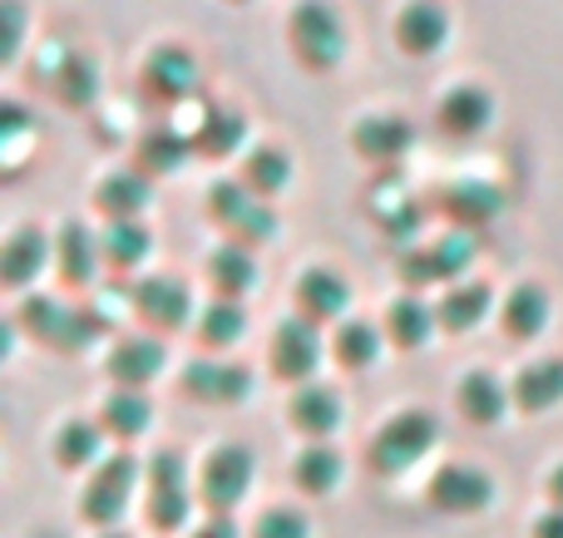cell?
I'll use <instances>...</instances> for the list:
<instances>
[{
	"instance_id": "cell-18",
	"label": "cell",
	"mask_w": 563,
	"mask_h": 538,
	"mask_svg": "<svg viewBox=\"0 0 563 538\" xmlns=\"http://www.w3.org/2000/svg\"><path fill=\"white\" fill-rule=\"evenodd\" d=\"M99 262H104V247H99V233L89 223H79V217H69V223H59L55 233V267L65 282L75 287H89L99 272Z\"/></svg>"
},
{
	"instance_id": "cell-44",
	"label": "cell",
	"mask_w": 563,
	"mask_h": 538,
	"mask_svg": "<svg viewBox=\"0 0 563 538\" xmlns=\"http://www.w3.org/2000/svg\"><path fill=\"white\" fill-rule=\"evenodd\" d=\"M277 233V208H267V198L253 208V213L243 217V223L233 227V243H243V247H257V243H267V237Z\"/></svg>"
},
{
	"instance_id": "cell-32",
	"label": "cell",
	"mask_w": 563,
	"mask_h": 538,
	"mask_svg": "<svg viewBox=\"0 0 563 538\" xmlns=\"http://www.w3.org/2000/svg\"><path fill=\"white\" fill-rule=\"evenodd\" d=\"M243 178L247 188H253L257 198H277L282 188L291 183V154L287 148H277V144H257V148H247V158H243Z\"/></svg>"
},
{
	"instance_id": "cell-38",
	"label": "cell",
	"mask_w": 563,
	"mask_h": 538,
	"mask_svg": "<svg viewBox=\"0 0 563 538\" xmlns=\"http://www.w3.org/2000/svg\"><path fill=\"white\" fill-rule=\"evenodd\" d=\"M124 509H129V494H114V490H104V484H95V480H89L85 500H79V514H85L89 524H99L104 534L124 519Z\"/></svg>"
},
{
	"instance_id": "cell-10",
	"label": "cell",
	"mask_w": 563,
	"mask_h": 538,
	"mask_svg": "<svg viewBox=\"0 0 563 538\" xmlns=\"http://www.w3.org/2000/svg\"><path fill=\"white\" fill-rule=\"evenodd\" d=\"M49 262H55V233H45L40 223H20L5 233V247H0V277H5V287L40 282V272Z\"/></svg>"
},
{
	"instance_id": "cell-25",
	"label": "cell",
	"mask_w": 563,
	"mask_h": 538,
	"mask_svg": "<svg viewBox=\"0 0 563 538\" xmlns=\"http://www.w3.org/2000/svg\"><path fill=\"white\" fill-rule=\"evenodd\" d=\"M104 425L99 421H65L55 430V464L59 470H99V464L109 460L104 455Z\"/></svg>"
},
{
	"instance_id": "cell-17",
	"label": "cell",
	"mask_w": 563,
	"mask_h": 538,
	"mask_svg": "<svg viewBox=\"0 0 563 538\" xmlns=\"http://www.w3.org/2000/svg\"><path fill=\"white\" fill-rule=\"evenodd\" d=\"M455 405L470 425H485L489 430V425H499L515 411V391H509L495 371H470V376H460V385H455Z\"/></svg>"
},
{
	"instance_id": "cell-11",
	"label": "cell",
	"mask_w": 563,
	"mask_h": 538,
	"mask_svg": "<svg viewBox=\"0 0 563 538\" xmlns=\"http://www.w3.org/2000/svg\"><path fill=\"white\" fill-rule=\"evenodd\" d=\"M495 94H489L479 79H460V85H450L445 94H440V104H435V119H440V128L445 134H455V138H475V134H485L489 124H495Z\"/></svg>"
},
{
	"instance_id": "cell-50",
	"label": "cell",
	"mask_w": 563,
	"mask_h": 538,
	"mask_svg": "<svg viewBox=\"0 0 563 538\" xmlns=\"http://www.w3.org/2000/svg\"><path fill=\"white\" fill-rule=\"evenodd\" d=\"M233 5H253V0H233Z\"/></svg>"
},
{
	"instance_id": "cell-22",
	"label": "cell",
	"mask_w": 563,
	"mask_h": 538,
	"mask_svg": "<svg viewBox=\"0 0 563 538\" xmlns=\"http://www.w3.org/2000/svg\"><path fill=\"white\" fill-rule=\"evenodd\" d=\"M184 391L208 405H238L253 395V371L233 361H194L184 376Z\"/></svg>"
},
{
	"instance_id": "cell-2",
	"label": "cell",
	"mask_w": 563,
	"mask_h": 538,
	"mask_svg": "<svg viewBox=\"0 0 563 538\" xmlns=\"http://www.w3.org/2000/svg\"><path fill=\"white\" fill-rule=\"evenodd\" d=\"M435 440H440V421L430 411H420V405H410V411H396L376 430V440H371V464H376L380 474H406L410 464H420L435 450Z\"/></svg>"
},
{
	"instance_id": "cell-16",
	"label": "cell",
	"mask_w": 563,
	"mask_h": 538,
	"mask_svg": "<svg viewBox=\"0 0 563 538\" xmlns=\"http://www.w3.org/2000/svg\"><path fill=\"white\" fill-rule=\"evenodd\" d=\"M549 316H554V302L539 282H515L505 296H499V326H505L509 341H534L544 336Z\"/></svg>"
},
{
	"instance_id": "cell-24",
	"label": "cell",
	"mask_w": 563,
	"mask_h": 538,
	"mask_svg": "<svg viewBox=\"0 0 563 538\" xmlns=\"http://www.w3.org/2000/svg\"><path fill=\"white\" fill-rule=\"evenodd\" d=\"M515 405L525 415H549L563 405V356H544V361H529L515 376Z\"/></svg>"
},
{
	"instance_id": "cell-15",
	"label": "cell",
	"mask_w": 563,
	"mask_h": 538,
	"mask_svg": "<svg viewBox=\"0 0 563 538\" xmlns=\"http://www.w3.org/2000/svg\"><path fill=\"white\" fill-rule=\"evenodd\" d=\"M495 312H499L495 287H489V282H470V277H465V282H455V287H445V296L435 302L440 332H450V336L475 332V326H485Z\"/></svg>"
},
{
	"instance_id": "cell-20",
	"label": "cell",
	"mask_w": 563,
	"mask_h": 538,
	"mask_svg": "<svg viewBox=\"0 0 563 538\" xmlns=\"http://www.w3.org/2000/svg\"><path fill=\"white\" fill-rule=\"evenodd\" d=\"M380 326H386V341L396 346V351H420V346H430V336L440 332V316L426 296L400 292V296H390L386 322Z\"/></svg>"
},
{
	"instance_id": "cell-43",
	"label": "cell",
	"mask_w": 563,
	"mask_h": 538,
	"mask_svg": "<svg viewBox=\"0 0 563 538\" xmlns=\"http://www.w3.org/2000/svg\"><path fill=\"white\" fill-rule=\"evenodd\" d=\"M0 20H5V40H0V59L15 65L25 49V5L20 0H0Z\"/></svg>"
},
{
	"instance_id": "cell-42",
	"label": "cell",
	"mask_w": 563,
	"mask_h": 538,
	"mask_svg": "<svg viewBox=\"0 0 563 538\" xmlns=\"http://www.w3.org/2000/svg\"><path fill=\"white\" fill-rule=\"evenodd\" d=\"M148 484H154V490H188V460L174 450H158L154 460H148Z\"/></svg>"
},
{
	"instance_id": "cell-14",
	"label": "cell",
	"mask_w": 563,
	"mask_h": 538,
	"mask_svg": "<svg viewBox=\"0 0 563 538\" xmlns=\"http://www.w3.org/2000/svg\"><path fill=\"white\" fill-rule=\"evenodd\" d=\"M287 415H291V425H297V435H307V445H327L331 435L341 430V421H346V405H341V395L331 391V385L307 381V385H297Z\"/></svg>"
},
{
	"instance_id": "cell-27",
	"label": "cell",
	"mask_w": 563,
	"mask_h": 538,
	"mask_svg": "<svg viewBox=\"0 0 563 538\" xmlns=\"http://www.w3.org/2000/svg\"><path fill=\"white\" fill-rule=\"evenodd\" d=\"M99 425H104L109 440H139V435H148V425H154V401H148L144 391L114 385L109 401L99 405Z\"/></svg>"
},
{
	"instance_id": "cell-4",
	"label": "cell",
	"mask_w": 563,
	"mask_h": 538,
	"mask_svg": "<svg viewBox=\"0 0 563 538\" xmlns=\"http://www.w3.org/2000/svg\"><path fill=\"white\" fill-rule=\"evenodd\" d=\"M470 257H475V233H465V227H455V233L435 237V243H416L406 247V257H400V272H406L410 287L420 282H465V267Z\"/></svg>"
},
{
	"instance_id": "cell-8",
	"label": "cell",
	"mask_w": 563,
	"mask_h": 538,
	"mask_svg": "<svg viewBox=\"0 0 563 538\" xmlns=\"http://www.w3.org/2000/svg\"><path fill=\"white\" fill-rule=\"evenodd\" d=\"M321 326L307 322V316H287V322L273 332V341H267V356H273V371L282 381H317V366H321Z\"/></svg>"
},
{
	"instance_id": "cell-34",
	"label": "cell",
	"mask_w": 563,
	"mask_h": 538,
	"mask_svg": "<svg viewBox=\"0 0 563 538\" xmlns=\"http://www.w3.org/2000/svg\"><path fill=\"white\" fill-rule=\"evenodd\" d=\"M194 144H198V154H208V158H233L238 148L247 144V119L228 104H213Z\"/></svg>"
},
{
	"instance_id": "cell-33",
	"label": "cell",
	"mask_w": 563,
	"mask_h": 538,
	"mask_svg": "<svg viewBox=\"0 0 563 538\" xmlns=\"http://www.w3.org/2000/svg\"><path fill=\"white\" fill-rule=\"evenodd\" d=\"M247 332V312L243 302H228V296H213V302L198 306V341L213 346V351H228L238 346Z\"/></svg>"
},
{
	"instance_id": "cell-40",
	"label": "cell",
	"mask_w": 563,
	"mask_h": 538,
	"mask_svg": "<svg viewBox=\"0 0 563 538\" xmlns=\"http://www.w3.org/2000/svg\"><path fill=\"white\" fill-rule=\"evenodd\" d=\"M253 538H311V519L301 509L277 504V509H267L263 519L253 524Z\"/></svg>"
},
{
	"instance_id": "cell-31",
	"label": "cell",
	"mask_w": 563,
	"mask_h": 538,
	"mask_svg": "<svg viewBox=\"0 0 563 538\" xmlns=\"http://www.w3.org/2000/svg\"><path fill=\"white\" fill-rule=\"evenodd\" d=\"M49 85H55V94L65 99L69 109H89L99 99V65H95V55H85V49H65V55H59V69L49 75Z\"/></svg>"
},
{
	"instance_id": "cell-5",
	"label": "cell",
	"mask_w": 563,
	"mask_h": 538,
	"mask_svg": "<svg viewBox=\"0 0 563 538\" xmlns=\"http://www.w3.org/2000/svg\"><path fill=\"white\" fill-rule=\"evenodd\" d=\"M129 306H134V316L144 326H154V332H184L188 322H198L188 282H178V277H168V272L144 277V282L129 287Z\"/></svg>"
},
{
	"instance_id": "cell-46",
	"label": "cell",
	"mask_w": 563,
	"mask_h": 538,
	"mask_svg": "<svg viewBox=\"0 0 563 538\" xmlns=\"http://www.w3.org/2000/svg\"><path fill=\"white\" fill-rule=\"evenodd\" d=\"M194 538H238V524L228 519V514H213L208 524H198Z\"/></svg>"
},
{
	"instance_id": "cell-49",
	"label": "cell",
	"mask_w": 563,
	"mask_h": 538,
	"mask_svg": "<svg viewBox=\"0 0 563 538\" xmlns=\"http://www.w3.org/2000/svg\"><path fill=\"white\" fill-rule=\"evenodd\" d=\"M99 538H134V534H124V529H109V534H99Z\"/></svg>"
},
{
	"instance_id": "cell-35",
	"label": "cell",
	"mask_w": 563,
	"mask_h": 538,
	"mask_svg": "<svg viewBox=\"0 0 563 538\" xmlns=\"http://www.w3.org/2000/svg\"><path fill=\"white\" fill-rule=\"evenodd\" d=\"M69 322H75V306L59 302V296H49V292L25 296V306H20V326H30V332H35L40 341H49V346L65 341Z\"/></svg>"
},
{
	"instance_id": "cell-6",
	"label": "cell",
	"mask_w": 563,
	"mask_h": 538,
	"mask_svg": "<svg viewBox=\"0 0 563 538\" xmlns=\"http://www.w3.org/2000/svg\"><path fill=\"white\" fill-rule=\"evenodd\" d=\"M390 35L396 45L406 49L410 59H426V55H440L455 35V15H450L445 0H406L390 20Z\"/></svg>"
},
{
	"instance_id": "cell-47",
	"label": "cell",
	"mask_w": 563,
	"mask_h": 538,
	"mask_svg": "<svg viewBox=\"0 0 563 538\" xmlns=\"http://www.w3.org/2000/svg\"><path fill=\"white\" fill-rule=\"evenodd\" d=\"M534 538H563V509L549 504V509L534 519Z\"/></svg>"
},
{
	"instance_id": "cell-13",
	"label": "cell",
	"mask_w": 563,
	"mask_h": 538,
	"mask_svg": "<svg viewBox=\"0 0 563 538\" xmlns=\"http://www.w3.org/2000/svg\"><path fill=\"white\" fill-rule=\"evenodd\" d=\"M346 306H351V282L336 267H307L297 277V316L327 326V322H346Z\"/></svg>"
},
{
	"instance_id": "cell-45",
	"label": "cell",
	"mask_w": 563,
	"mask_h": 538,
	"mask_svg": "<svg viewBox=\"0 0 563 538\" xmlns=\"http://www.w3.org/2000/svg\"><path fill=\"white\" fill-rule=\"evenodd\" d=\"M25 134H30V114L15 104V99H5V104H0V138H5V144H20Z\"/></svg>"
},
{
	"instance_id": "cell-36",
	"label": "cell",
	"mask_w": 563,
	"mask_h": 538,
	"mask_svg": "<svg viewBox=\"0 0 563 538\" xmlns=\"http://www.w3.org/2000/svg\"><path fill=\"white\" fill-rule=\"evenodd\" d=\"M499 203H505V193L489 188L485 178H465V183H455L445 193V208L455 223H489V217L499 213Z\"/></svg>"
},
{
	"instance_id": "cell-19",
	"label": "cell",
	"mask_w": 563,
	"mask_h": 538,
	"mask_svg": "<svg viewBox=\"0 0 563 538\" xmlns=\"http://www.w3.org/2000/svg\"><path fill=\"white\" fill-rule=\"evenodd\" d=\"M164 366H168V351L158 336H119L114 351H109V376L124 391H144Z\"/></svg>"
},
{
	"instance_id": "cell-21",
	"label": "cell",
	"mask_w": 563,
	"mask_h": 538,
	"mask_svg": "<svg viewBox=\"0 0 563 538\" xmlns=\"http://www.w3.org/2000/svg\"><path fill=\"white\" fill-rule=\"evenodd\" d=\"M148 198H154V183L139 168H109L95 183V208L109 217V223H129V217H144Z\"/></svg>"
},
{
	"instance_id": "cell-39",
	"label": "cell",
	"mask_w": 563,
	"mask_h": 538,
	"mask_svg": "<svg viewBox=\"0 0 563 538\" xmlns=\"http://www.w3.org/2000/svg\"><path fill=\"white\" fill-rule=\"evenodd\" d=\"M188 514H194V490H154V500H148L154 529H184Z\"/></svg>"
},
{
	"instance_id": "cell-29",
	"label": "cell",
	"mask_w": 563,
	"mask_h": 538,
	"mask_svg": "<svg viewBox=\"0 0 563 538\" xmlns=\"http://www.w3.org/2000/svg\"><path fill=\"white\" fill-rule=\"evenodd\" d=\"M99 247H104V262L114 267V272H134V267H144L148 253H154V233H148L144 217H129V223H104Z\"/></svg>"
},
{
	"instance_id": "cell-9",
	"label": "cell",
	"mask_w": 563,
	"mask_h": 538,
	"mask_svg": "<svg viewBox=\"0 0 563 538\" xmlns=\"http://www.w3.org/2000/svg\"><path fill=\"white\" fill-rule=\"evenodd\" d=\"M139 79H144L148 94L168 109L198 99V59H194V49H184V45H154L144 69H139Z\"/></svg>"
},
{
	"instance_id": "cell-1",
	"label": "cell",
	"mask_w": 563,
	"mask_h": 538,
	"mask_svg": "<svg viewBox=\"0 0 563 538\" xmlns=\"http://www.w3.org/2000/svg\"><path fill=\"white\" fill-rule=\"evenodd\" d=\"M287 45L297 55L301 69L311 75H331V69L346 59L351 35H346V20L331 0H297L287 15Z\"/></svg>"
},
{
	"instance_id": "cell-3",
	"label": "cell",
	"mask_w": 563,
	"mask_h": 538,
	"mask_svg": "<svg viewBox=\"0 0 563 538\" xmlns=\"http://www.w3.org/2000/svg\"><path fill=\"white\" fill-rule=\"evenodd\" d=\"M253 480H257V455L247 445H218L203 460V470H198V500L213 514H228L253 494Z\"/></svg>"
},
{
	"instance_id": "cell-23",
	"label": "cell",
	"mask_w": 563,
	"mask_h": 538,
	"mask_svg": "<svg viewBox=\"0 0 563 538\" xmlns=\"http://www.w3.org/2000/svg\"><path fill=\"white\" fill-rule=\"evenodd\" d=\"M208 287H213V296L243 302V296L257 287V253L228 237V243L213 247V257H208Z\"/></svg>"
},
{
	"instance_id": "cell-26",
	"label": "cell",
	"mask_w": 563,
	"mask_h": 538,
	"mask_svg": "<svg viewBox=\"0 0 563 538\" xmlns=\"http://www.w3.org/2000/svg\"><path fill=\"white\" fill-rule=\"evenodd\" d=\"M188 154H198L194 138L184 134V128L174 124V119H164V124L144 128V138H139V173H178V168L188 164Z\"/></svg>"
},
{
	"instance_id": "cell-30",
	"label": "cell",
	"mask_w": 563,
	"mask_h": 538,
	"mask_svg": "<svg viewBox=\"0 0 563 538\" xmlns=\"http://www.w3.org/2000/svg\"><path fill=\"white\" fill-rule=\"evenodd\" d=\"M341 474H346V460H341L331 445H301V455L291 460V480H297V490L311 494V500L336 494Z\"/></svg>"
},
{
	"instance_id": "cell-7",
	"label": "cell",
	"mask_w": 563,
	"mask_h": 538,
	"mask_svg": "<svg viewBox=\"0 0 563 538\" xmlns=\"http://www.w3.org/2000/svg\"><path fill=\"white\" fill-rule=\"evenodd\" d=\"M426 500L430 509L450 514V519H470V514H485L495 504V480L475 464H440Z\"/></svg>"
},
{
	"instance_id": "cell-37",
	"label": "cell",
	"mask_w": 563,
	"mask_h": 538,
	"mask_svg": "<svg viewBox=\"0 0 563 538\" xmlns=\"http://www.w3.org/2000/svg\"><path fill=\"white\" fill-rule=\"evenodd\" d=\"M257 203H263V198H257L253 188L243 183V178H218V183L208 188V208H213V217L228 227V233H233V227L243 223V217L253 213Z\"/></svg>"
},
{
	"instance_id": "cell-28",
	"label": "cell",
	"mask_w": 563,
	"mask_h": 538,
	"mask_svg": "<svg viewBox=\"0 0 563 538\" xmlns=\"http://www.w3.org/2000/svg\"><path fill=\"white\" fill-rule=\"evenodd\" d=\"M386 351V326L366 322V316H346L336 326V341H331V356H336L346 371H371Z\"/></svg>"
},
{
	"instance_id": "cell-48",
	"label": "cell",
	"mask_w": 563,
	"mask_h": 538,
	"mask_svg": "<svg viewBox=\"0 0 563 538\" xmlns=\"http://www.w3.org/2000/svg\"><path fill=\"white\" fill-rule=\"evenodd\" d=\"M544 490H549V504H554V509H563V464H554V470H549Z\"/></svg>"
},
{
	"instance_id": "cell-41",
	"label": "cell",
	"mask_w": 563,
	"mask_h": 538,
	"mask_svg": "<svg viewBox=\"0 0 563 538\" xmlns=\"http://www.w3.org/2000/svg\"><path fill=\"white\" fill-rule=\"evenodd\" d=\"M95 484H104V490H114V494H134V484H139V460H134L129 450L109 455V460L95 470Z\"/></svg>"
},
{
	"instance_id": "cell-12",
	"label": "cell",
	"mask_w": 563,
	"mask_h": 538,
	"mask_svg": "<svg viewBox=\"0 0 563 538\" xmlns=\"http://www.w3.org/2000/svg\"><path fill=\"white\" fill-rule=\"evenodd\" d=\"M351 148H356L366 164H400V158L416 148V128L400 114H361L351 124Z\"/></svg>"
}]
</instances>
